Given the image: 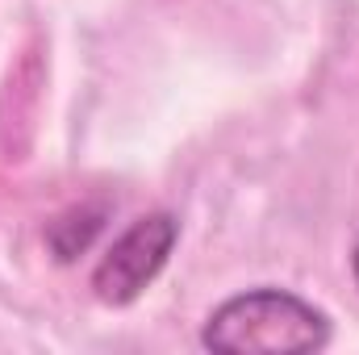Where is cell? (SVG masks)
Instances as JSON below:
<instances>
[{"label": "cell", "mask_w": 359, "mask_h": 355, "mask_svg": "<svg viewBox=\"0 0 359 355\" xmlns=\"http://www.w3.org/2000/svg\"><path fill=\"white\" fill-rule=\"evenodd\" d=\"M201 343L226 355L318 351L330 343V318L284 288H251L209 314Z\"/></svg>", "instance_id": "1"}, {"label": "cell", "mask_w": 359, "mask_h": 355, "mask_svg": "<svg viewBox=\"0 0 359 355\" xmlns=\"http://www.w3.org/2000/svg\"><path fill=\"white\" fill-rule=\"evenodd\" d=\"M180 239V222L172 213H147L138 217L92 272V293L104 305H130L142 297V288L163 272L172 247Z\"/></svg>", "instance_id": "2"}, {"label": "cell", "mask_w": 359, "mask_h": 355, "mask_svg": "<svg viewBox=\"0 0 359 355\" xmlns=\"http://www.w3.org/2000/svg\"><path fill=\"white\" fill-rule=\"evenodd\" d=\"M96 230H100V213H96V209H72V213H63V217L50 226V247H55V255L67 264V260H76L80 251H88V243L96 239Z\"/></svg>", "instance_id": "3"}, {"label": "cell", "mask_w": 359, "mask_h": 355, "mask_svg": "<svg viewBox=\"0 0 359 355\" xmlns=\"http://www.w3.org/2000/svg\"><path fill=\"white\" fill-rule=\"evenodd\" d=\"M351 272H355V284H359V247H355V260H351Z\"/></svg>", "instance_id": "4"}]
</instances>
